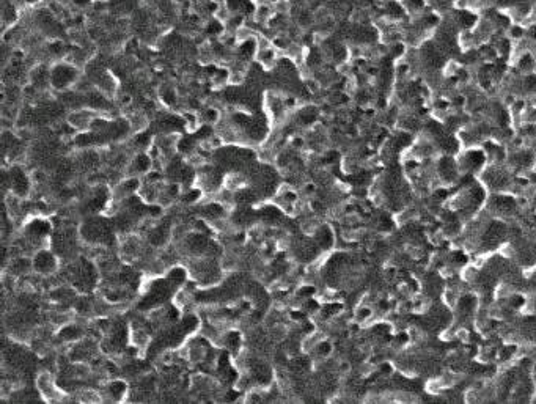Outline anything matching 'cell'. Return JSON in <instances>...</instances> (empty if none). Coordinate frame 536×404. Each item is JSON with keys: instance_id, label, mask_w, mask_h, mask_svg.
<instances>
[{"instance_id": "8fae6325", "label": "cell", "mask_w": 536, "mask_h": 404, "mask_svg": "<svg viewBox=\"0 0 536 404\" xmlns=\"http://www.w3.org/2000/svg\"><path fill=\"white\" fill-rule=\"evenodd\" d=\"M153 143H154V142H153V139H151V134H148L146 131L136 132L134 139L131 140V146H132V148H134L136 151H139V153L148 151V150L151 148Z\"/></svg>"}, {"instance_id": "30bf717a", "label": "cell", "mask_w": 536, "mask_h": 404, "mask_svg": "<svg viewBox=\"0 0 536 404\" xmlns=\"http://www.w3.org/2000/svg\"><path fill=\"white\" fill-rule=\"evenodd\" d=\"M139 0H109V8L117 16H126L136 11Z\"/></svg>"}, {"instance_id": "277c9868", "label": "cell", "mask_w": 536, "mask_h": 404, "mask_svg": "<svg viewBox=\"0 0 536 404\" xmlns=\"http://www.w3.org/2000/svg\"><path fill=\"white\" fill-rule=\"evenodd\" d=\"M10 189L11 194L17 197H27L30 192V179L21 167H13L10 170Z\"/></svg>"}, {"instance_id": "8992f818", "label": "cell", "mask_w": 536, "mask_h": 404, "mask_svg": "<svg viewBox=\"0 0 536 404\" xmlns=\"http://www.w3.org/2000/svg\"><path fill=\"white\" fill-rule=\"evenodd\" d=\"M127 398V384L121 379H112L104 385V401H123Z\"/></svg>"}, {"instance_id": "4fadbf2b", "label": "cell", "mask_w": 536, "mask_h": 404, "mask_svg": "<svg viewBox=\"0 0 536 404\" xmlns=\"http://www.w3.org/2000/svg\"><path fill=\"white\" fill-rule=\"evenodd\" d=\"M159 96H160L162 102H164L165 105H169V107L175 105V104H176V101H178V93H176V90H175L173 87H170V85H165V87H162V88H160V91H159Z\"/></svg>"}, {"instance_id": "9c48e42d", "label": "cell", "mask_w": 536, "mask_h": 404, "mask_svg": "<svg viewBox=\"0 0 536 404\" xmlns=\"http://www.w3.org/2000/svg\"><path fill=\"white\" fill-rule=\"evenodd\" d=\"M33 269V260L25 258V256H14L11 260V266H10V272L13 277H25V274H29Z\"/></svg>"}, {"instance_id": "ba28073f", "label": "cell", "mask_w": 536, "mask_h": 404, "mask_svg": "<svg viewBox=\"0 0 536 404\" xmlns=\"http://www.w3.org/2000/svg\"><path fill=\"white\" fill-rule=\"evenodd\" d=\"M247 184H249V179H247L246 173L239 172V170L230 172L224 178V187H227V189H230L233 192H237L239 189L246 187Z\"/></svg>"}, {"instance_id": "3957f363", "label": "cell", "mask_w": 536, "mask_h": 404, "mask_svg": "<svg viewBox=\"0 0 536 404\" xmlns=\"http://www.w3.org/2000/svg\"><path fill=\"white\" fill-rule=\"evenodd\" d=\"M33 271L38 272L43 277H50V275L59 269V260L55 253L49 249H40L33 255Z\"/></svg>"}, {"instance_id": "5b68a950", "label": "cell", "mask_w": 536, "mask_h": 404, "mask_svg": "<svg viewBox=\"0 0 536 404\" xmlns=\"http://www.w3.org/2000/svg\"><path fill=\"white\" fill-rule=\"evenodd\" d=\"M151 169H153L151 156L146 151H142L129 160L126 173H127V176H140V175H146Z\"/></svg>"}, {"instance_id": "7c38bea8", "label": "cell", "mask_w": 536, "mask_h": 404, "mask_svg": "<svg viewBox=\"0 0 536 404\" xmlns=\"http://www.w3.org/2000/svg\"><path fill=\"white\" fill-rule=\"evenodd\" d=\"M200 121L201 124H209V126H216L220 120H222V114L217 107H205L200 112Z\"/></svg>"}, {"instance_id": "5bb4252c", "label": "cell", "mask_w": 536, "mask_h": 404, "mask_svg": "<svg viewBox=\"0 0 536 404\" xmlns=\"http://www.w3.org/2000/svg\"><path fill=\"white\" fill-rule=\"evenodd\" d=\"M69 4H72V7H76L77 10H87L93 7L95 0H69Z\"/></svg>"}, {"instance_id": "6da1fadb", "label": "cell", "mask_w": 536, "mask_h": 404, "mask_svg": "<svg viewBox=\"0 0 536 404\" xmlns=\"http://www.w3.org/2000/svg\"><path fill=\"white\" fill-rule=\"evenodd\" d=\"M81 79L79 66L71 62H57L50 66V88L57 91H65L68 88L76 87Z\"/></svg>"}, {"instance_id": "7a4b0ae2", "label": "cell", "mask_w": 536, "mask_h": 404, "mask_svg": "<svg viewBox=\"0 0 536 404\" xmlns=\"http://www.w3.org/2000/svg\"><path fill=\"white\" fill-rule=\"evenodd\" d=\"M36 389H38V393L41 395V398L44 401H63V399H66V395L57 385L52 373H49V371H43L38 374V378H36Z\"/></svg>"}, {"instance_id": "52a82bcc", "label": "cell", "mask_w": 536, "mask_h": 404, "mask_svg": "<svg viewBox=\"0 0 536 404\" xmlns=\"http://www.w3.org/2000/svg\"><path fill=\"white\" fill-rule=\"evenodd\" d=\"M84 337H85V330L81 326H77V324L66 322L59 330V338L62 341H66V343H72V341L76 343V341L82 340Z\"/></svg>"}]
</instances>
